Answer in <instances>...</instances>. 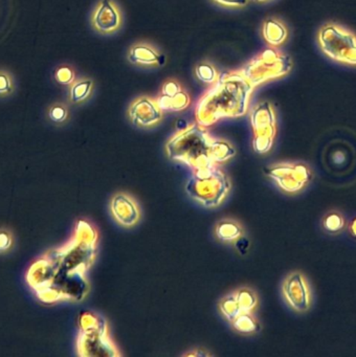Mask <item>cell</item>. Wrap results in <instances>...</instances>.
Returning <instances> with one entry per match:
<instances>
[{
	"instance_id": "6da1fadb",
	"label": "cell",
	"mask_w": 356,
	"mask_h": 357,
	"mask_svg": "<svg viewBox=\"0 0 356 357\" xmlns=\"http://www.w3.org/2000/svg\"><path fill=\"white\" fill-rule=\"evenodd\" d=\"M97 233L88 222H80L67 244L47 251L28 272V283L39 300H83L87 292L85 272L96 256Z\"/></svg>"
},
{
	"instance_id": "7a4b0ae2",
	"label": "cell",
	"mask_w": 356,
	"mask_h": 357,
	"mask_svg": "<svg viewBox=\"0 0 356 357\" xmlns=\"http://www.w3.org/2000/svg\"><path fill=\"white\" fill-rule=\"evenodd\" d=\"M254 88L240 70L219 76V79L198 102L197 124L208 127L222 117H241L248 110Z\"/></svg>"
},
{
	"instance_id": "3957f363",
	"label": "cell",
	"mask_w": 356,
	"mask_h": 357,
	"mask_svg": "<svg viewBox=\"0 0 356 357\" xmlns=\"http://www.w3.org/2000/svg\"><path fill=\"white\" fill-rule=\"evenodd\" d=\"M167 149L170 158L183 160L195 170L225 162L235 154L231 145L213 138L200 124H193L178 132L168 142Z\"/></svg>"
},
{
	"instance_id": "277c9868",
	"label": "cell",
	"mask_w": 356,
	"mask_h": 357,
	"mask_svg": "<svg viewBox=\"0 0 356 357\" xmlns=\"http://www.w3.org/2000/svg\"><path fill=\"white\" fill-rule=\"evenodd\" d=\"M195 171L186 187L188 193L208 208L218 206L229 189L227 176L217 169L216 165Z\"/></svg>"
},
{
	"instance_id": "5b68a950",
	"label": "cell",
	"mask_w": 356,
	"mask_h": 357,
	"mask_svg": "<svg viewBox=\"0 0 356 357\" xmlns=\"http://www.w3.org/2000/svg\"><path fill=\"white\" fill-rule=\"evenodd\" d=\"M325 55L339 63L356 65V36L343 26L327 24L318 35Z\"/></svg>"
},
{
	"instance_id": "8992f818",
	"label": "cell",
	"mask_w": 356,
	"mask_h": 357,
	"mask_svg": "<svg viewBox=\"0 0 356 357\" xmlns=\"http://www.w3.org/2000/svg\"><path fill=\"white\" fill-rule=\"evenodd\" d=\"M293 62L286 55H281L274 49H266L256 59H252L240 70L243 77L254 88L268 80L283 77L291 72Z\"/></svg>"
},
{
	"instance_id": "52a82bcc",
	"label": "cell",
	"mask_w": 356,
	"mask_h": 357,
	"mask_svg": "<svg viewBox=\"0 0 356 357\" xmlns=\"http://www.w3.org/2000/svg\"><path fill=\"white\" fill-rule=\"evenodd\" d=\"M81 327L78 340L81 355H118L107 334L104 319L92 313H85L81 317Z\"/></svg>"
},
{
	"instance_id": "ba28073f",
	"label": "cell",
	"mask_w": 356,
	"mask_h": 357,
	"mask_svg": "<svg viewBox=\"0 0 356 357\" xmlns=\"http://www.w3.org/2000/svg\"><path fill=\"white\" fill-rule=\"evenodd\" d=\"M252 123L254 131V149L264 153L272 147L276 134V117L270 103H261L256 107L252 113Z\"/></svg>"
},
{
	"instance_id": "9c48e42d",
	"label": "cell",
	"mask_w": 356,
	"mask_h": 357,
	"mask_svg": "<svg viewBox=\"0 0 356 357\" xmlns=\"http://www.w3.org/2000/svg\"><path fill=\"white\" fill-rule=\"evenodd\" d=\"M267 174L276 179L280 187L287 192L299 191L310 178L309 169L303 165H279L270 169Z\"/></svg>"
},
{
	"instance_id": "30bf717a",
	"label": "cell",
	"mask_w": 356,
	"mask_h": 357,
	"mask_svg": "<svg viewBox=\"0 0 356 357\" xmlns=\"http://www.w3.org/2000/svg\"><path fill=\"white\" fill-rule=\"evenodd\" d=\"M92 24L102 34L115 32L121 28V11L113 0H101L92 13Z\"/></svg>"
},
{
	"instance_id": "8fae6325",
	"label": "cell",
	"mask_w": 356,
	"mask_h": 357,
	"mask_svg": "<svg viewBox=\"0 0 356 357\" xmlns=\"http://www.w3.org/2000/svg\"><path fill=\"white\" fill-rule=\"evenodd\" d=\"M283 292L287 302L295 310L306 311L309 308V288L300 272H293L285 280Z\"/></svg>"
},
{
	"instance_id": "7c38bea8",
	"label": "cell",
	"mask_w": 356,
	"mask_h": 357,
	"mask_svg": "<svg viewBox=\"0 0 356 357\" xmlns=\"http://www.w3.org/2000/svg\"><path fill=\"white\" fill-rule=\"evenodd\" d=\"M129 115L134 125L140 127H150L161 121L163 110L156 100L142 97L132 103L129 109Z\"/></svg>"
},
{
	"instance_id": "4fadbf2b",
	"label": "cell",
	"mask_w": 356,
	"mask_h": 357,
	"mask_svg": "<svg viewBox=\"0 0 356 357\" xmlns=\"http://www.w3.org/2000/svg\"><path fill=\"white\" fill-rule=\"evenodd\" d=\"M111 210L115 219L125 226H132L140 218L138 206L134 200L124 194L115 196L111 202Z\"/></svg>"
},
{
	"instance_id": "5bb4252c",
	"label": "cell",
	"mask_w": 356,
	"mask_h": 357,
	"mask_svg": "<svg viewBox=\"0 0 356 357\" xmlns=\"http://www.w3.org/2000/svg\"><path fill=\"white\" fill-rule=\"evenodd\" d=\"M128 59L131 63L138 65H163L165 56L161 55L154 47L148 43H138L130 49Z\"/></svg>"
},
{
	"instance_id": "9a60e30c",
	"label": "cell",
	"mask_w": 356,
	"mask_h": 357,
	"mask_svg": "<svg viewBox=\"0 0 356 357\" xmlns=\"http://www.w3.org/2000/svg\"><path fill=\"white\" fill-rule=\"evenodd\" d=\"M262 32L265 40L272 47H279L282 44L289 35L284 24L275 18H268L265 20Z\"/></svg>"
},
{
	"instance_id": "2e32d148",
	"label": "cell",
	"mask_w": 356,
	"mask_h": 357,
	"mask_svg": "<svg viewBox=\"0 0 356 357\" xmlns=\"http://www.w3.org/2000/svg\"><path fill=\"white\" fill-rule=\"evenodd\" d=\"M94 88V82L90 79H81L70 85V100L74 104L84 102L90 96Z\"/></svg>"
},
{
	"instance_id": "e0dca14e",
	"label": "cell",
	"mask_w": 356,
	"mask_h": 357,
	"mask_svg": "<svg viewBox=\"0 0 356 357\" xmlns=\"http://www.w3.org/2000/svg\"><path fill=\"white\" fill-rule=\"evenodd\" d=\"M156 101L161 110L171 111L184 110L189 106L190 102H191L189 94L183 92V90L173 98H165V97L161 96Z\"/></svg>"
},
{
	"instance_id": "ac0fdd59",
	"label": "cell",
	"mask_w": 356,
	"mask_h": 357,
	"mask_svg": "<svg viewBox=\"0 0 356 357\" xmlns=\"http://www.w3.org/2000/svg\"><path fill=\"white\" fill-rule=\"evenodd\" d=\"M195 75L200 81L204 82L207 84H214L217 80L219 79V74L217 72L216 68L212 65V64L204 63L198 64L195 68Z\"/></svg>"
},
{
	"instance_id": "d6986e66",
	"label": "cell",
	"mask_w": 356,
	"mask_h": 357,
	"mask_svg": "<svg viewBox=\"0 0 356 357\" xmlns=\"http://www.w3.org/2000/svg\"><path fill=\"white\" fill-rule=\"evenodd\" d=\"M241 235V230L234 222H222L217 228V236L223 241H233Z\"/></svg>"
},
{
	"instance_id": "ffe728a7",
	"label": "cell",
	"mask_w": 356,
	"mask_h": 357,
	"mask_svg": "<svg viewBox=\"0 0 356 357\" xmlns=\"http://www.w3.org/2000/svg\"><path fill=\"white\" fill-rule=\"evenodd\" d=\"M15 90L13 76L6 69H0V98H8Z\"/></svg>"
},
{
	"instance_id": "44dd1931",
	"label": "cell",
	"mask_w": 356,
	"mask_h": 357,
	"mask_svg": "<svg viewBox=\"0 0 356 357\" xmlns=\"http://www.w3.org/2000/svg\"><path fill=\"white\" fill-rule=\"evenodd\" d=\"M323 226L327 232L339 233L345 226V220L339 213H329L323 219Z\"/></svg>"
},
{
	"instance_id": "7402d4cb",
	"label": "cell",
	"mask_w": 356,
	"mask_h": 357,
	"mask_svg": "<svg viewBox=\"0 0 356 357\" xmlns=\"http://www.w3.org/2000/svg\"><path fill=\"white\" fill-rule=\"evenodd\" d=\"M47 117H49V121L58 124V125L65 123L68 119L67 107L62 103H55L47 110Z\"/></svg>"
},
{
	"instance_id": "603a6c76",
	"label": "cell",
	"mask_w": 356,
	"mask_h": 357,
	"mask_svg": "<svg viewBox=\"0 0 356 357\" xmlns=\"http://www.w3.org/2000/svg\"><path fill=\"white\" fill-rule=\"evenodd\" d=\"M15 247L13 232L7 228H0V255L10 253Z\"/></svg>"
},
{
	"instance_id": "cb8c5ba5",
	"label": "cell",
	"mask_w": 356,
	"mask_h": 357,
	"mask_svg": "<svg viewBox=\"0 0 356 357\" xmlns=\"http://www.w3.org/2000/svg\"><path fill=\"white\" fill-rule=\"evenodd\" d=\"M55 79L61 85H72L76 80V74L70 66L62 65L56 69Z\"/></svg>"
},
{
	"instance_id": "d4e9b609",
	"label": "cell",
	"mask_w": 356,
	"mask_h": 357,
	"mask_svg": "<svg viewBox=\"0 0 356 357\" xmlns=\"http://www.w3.org/2000/svg\"><path fill=\"white\" fill-rule=\"evenodd\" d=\"M240 309L242 313H250L254 305H256V297L252 292L248 290H242L241 292L236 294Z\"/></svg>"
},
{
	"instance_id": "484cf974",
	"label": "cell",
	"mask_w": 356,
	"mask_h": 357,
	"mask_svg": "<svg viewBox=\"0 0 356 357\" xmlns=\"http://www.w3.org/2000/svg\"><path fill=\"white\" fill-rule=\"evenodd\" d=\"M234 326H235L236 329L242 332H252L256 331L257 329L256 322L248 315V313H241L239 317H236L234 319Z\"/></svg>"
},
{
	"instance_id": "4316f807",
	"label": "cell",
	"mask_w": 356,
	"mask_h": 357,
	"mask_svg": "<svg viewBox=\"0 0 356 357\" xmlns=\"http://www.w3.org/2000/svg\"><path fill=\"white\" fill-rule=\"evenodd\" d=\"M181 92V88L177 82L170 80V81L165 82L161 88V97H165V98H173L176 94H179Z\"/></svg>"
},
{
	"instance_id": "83f0119b",
	"label": "cell",
	"mask_w": 356,
	"mask_h": 357,
	"mask_svg": "<svg viewBox=\"0 0 356 357\" xmlns=\"http://www.w3.org/2000/svg\"><path fill=\"white\" fill-rule=\"evenodd\" d=\"M219 5L225 6V7H245L248 3V0H213Z\"/></svg>"
},
{
	"instance_id": "f1b7e54d",
	"label": "cell",
	"mask_w": 356,
	"mask_h": 357,
	"mask_svg": "<svg viewBox=\"0 0 356 357\" xmlns=\"http://www.w3.org/2000/svg\"><path fill=\"white\" fill-rule=\"evenodd\" d=\"M333 162H334V164H339L341 165V163H345L346 160H348V151L345 149V148H343L341 150H335L334 153H333Z\"/></svg>"
},
{
	"instance_id": "f546056e",
	"label": "cell",
	"mask_w": 356,
	"mask_h": 357,
	"mask_svg": "<svg viewBox=\"0 0 356 357\" xmlns=\"http://www.w3.org/2000/svg\"><path fill=\"white\" fill-rule=\"evenodd\" d=\"M236 247H237V249H239V251H241L242 249H248V240L244 238L239 239V240H237V243H236Z\"/></svg>"
},
{
	"instance_id": "4dcf8cb0",
	"label": "cell",
	"mask_w": 356,
	"mask_h": 357,
	"mask_svg": "<svg viewBox=\"0 0 356 357\" xmlns=\"http://www.w3.org/2000/svg\"><path fill=\"white\" fill-rule=\"evenodd\" d=\"M350 232L353 235L354 237H356V217L352 220L351 224L349 226Z\"/></svg>"
},
{
	"instance_id": "1f68e13d",
	"label": "cell",
	"mask_w": 356,
	"mask_h": 357,
	"mask_svg": "<svg viewBox=\"0 0 356 357\" xmlns=\"http://www.w3.org/2000/svg\"><path fill=\"white\" fill-rule=\"evenodd\" d=\"M252 1H256V3H263V1H266V0H252Z\"/></svg>"
}]
</instances>
